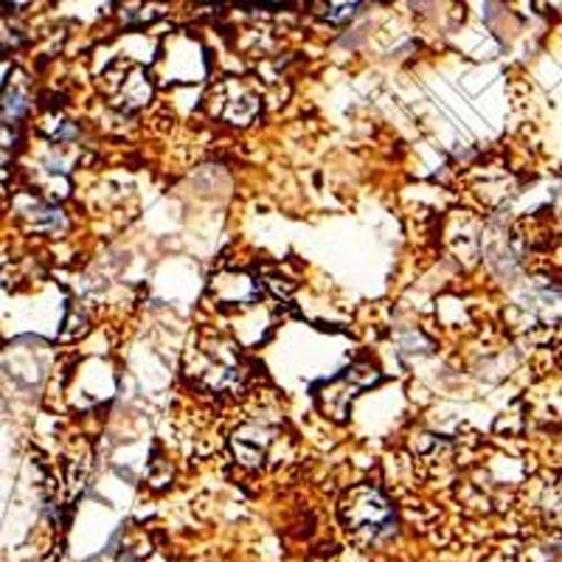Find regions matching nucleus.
Returning <instances> with one entry per match:
<instances>
[{"label": "nucleus", "mask_w": 562, "mask_h": 562, "mask_svg": "<svg viewBox=\"0 0 562 562\" xmlns=\"http://www.w3.org/2000/svg\"><path fill=\"white\" fill-rule=\"evenodd\" d=\"M374 380H378V374L358 380V369H351L346 378L333 380V383L321 389V411L333 416V419H344L346 411H349V405H351V400L358 396V391L363 389V385L374 383Z\"/></svg>", "instance_id": "0eeeda50"}, {"label": "nucleus", "mask_w": 562, "mask_h": 562, "mask_svg": "<svg viewBox=\"0 0 562 562\" xmlns=\"http://www.w3.org/2000/svg\"><path fill=\"white\" fill-rule=\"evenodd\" d=\"M0 113L7 115L9 122H18L29 113V85L23 77L9 79L3 97H0Z\"/></svg>", "instance_id": "6e6552de"}, {"label": "nucleus", "mask_w": 562, "mask_h": 562, "mask_svg": "<svg viewBox=\"0 0 562 562\" xmlns=\"http://www.w3.org/2000/svg\"><path fill=\"white\" fill-rule=\"evenodd\" d=\"M205 108L217 122L231 124V127H248L262 110V99H259V90L245 79H223L211 88Z\"/></svg>", "instance_id": "7ed1b4c3"}, {"label": "nucleus", "mask_w": 562, "mask_h": 562, "mask_svg": "<svg viewBox=\"0 0 562 562\" xmlns=\"http://www.w3.org/2000/svg\"><path fill=\"white\" fill-rule=\"evenodd\" d=\"M189 378L205 391L223 394L237 391L245 380V366L239 358L237 346L223 338H209L189 351Z\"/></svg>", "instance_id": "f257e3e1"}, {"label": "nucleus", "mask_w": 562, "mask_h": 562, "mask_svg": "<svg viewBox=\"0 0 562 562\" xmlns=\"http://www.w3.org/2000/svg\"><path fill=\"white\" fill-rule=\"evenodd\" d=\"M363 0H313V12L329 23H344L358 12Z\"/></svg>", "instance_id": "1a4fd4ad"}, {"label": "nucleus", "mask_w": 562, "mask_h": 562, "mask_svg": "<svg viewBox=\"0 0 562 562\" xmlns=\"http://www.w3.org/2000/svg\"><path fill=\"white\" fill-rule=\"evenodd\" d=\"M340 520L355 540L371 546L394 535V509L378 486L360 484L340 504Z\"/></svg>", "instance_id": "f03ea898"}, {"label": "nucleus", "mask_w": 562, "mask_h": 562, "mask_svg": "<svg viewBox=\"0 0 562 562\" xmlns=\"http://www.w3.org/2000/svg\"><path fill=\"white\" fill-rule=\"evenodd\" d=\"M279 430L281 422L276 416H250L231 436V450H234L239 464L248 467V470H259L268 461L270 450L276 448Z\"/></svg>", "instance_id": "39448f33"}, {"label": "nucleus", "mask_w": 562, "mask_h": 562, "mask_svg": "<svg viewBox=\"0 0 562 562\" xmlns=\"http://www.w3.org/2000/svg\"><path fill=\"white\" fill-rule=\"evenodd\" d=\"M259 281L243 270H228L211 281V295L220 301V307H245L259 299Z\"/></svg>", "instance_id": "423d86ee"}, {"label": "nucleus", "mask_w": 562, "mask_h": 562, "mask_svg": "<svg viewBox=\"0 0 562 562\" xmlns=\"http://www.w3.org/2000/svg\"><path fill=\"white\" fill-rule=\"evenodd\" d=\"M102 90L108 102L122 113H135L147 108L153 99V82L149 74L135 63H115L104 70Z\"/></svg>", "instance_id": "20e7f679"}]
</instances>
